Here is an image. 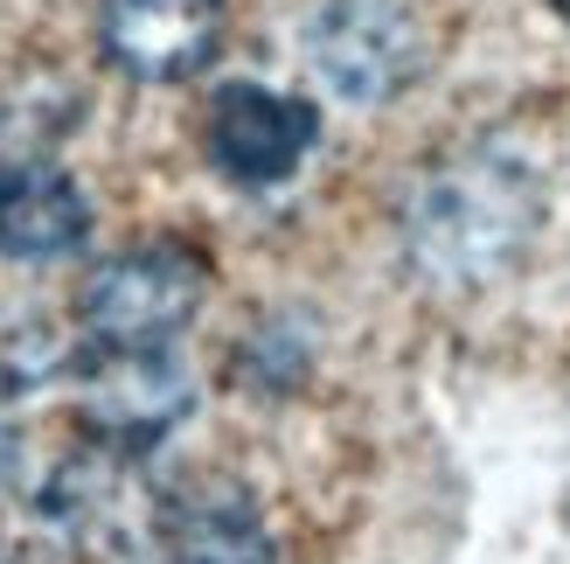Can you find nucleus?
<instances>
[{
	"label": "nucleus",
	"mask_w": 570,
	"mask_h": 564,
	"mask_svg": "<svg viewBox=\"0 0 570 564\" xmlns=\"http://www.w3.org/2000/svg\"><path fill=\"white\" fill-rule=\"evenodd\" d=\"M209 293V265L188 244H126L77 286V321L98 349H167Z\"/></svg>",
	"instance_id": "obj_2"
},
{
	"label": "nucleus",
	"mask_w": 570,
	"mask_h": 564,
	"mask_svg": "<svg viewBox=\"0 0 570 564\" xmlns=\"http://www.w3.org/2000/svg\"><path fill=\"white\" fill-rule=\"evenodd\" d=\"M91 237V195L56 161H0V259L56 265Z\"/></svg>",
	"instance_id": "obj_8"
},
{
	"label": "nucleus",
	"mask_w": 570,
	"mask_h": 564,
	"mask_svg": "<svg viewBox=\"0 0 570 564\" xmlns=\"http://www.w3.org/2000/svg\"><path fill=\"white\" fill-rule=\"evenodd\" d=\"M223 21L230 0H105L98 49L132 84H188L195 70H209Z\"/></svg>",
	"instance_id": "obj_6"
},
{
	"label": "nucleus",
	"mask_w": 570,
	"mask_h": 564,
	"mask_svg": "<svg viewBox=\"0 0 570 564\" xmlns=\"http://www.w3.org/2000/svg\"><path fill=\"white\" fill-rule=\"evenodd\" d=\"M195 411V377L175 362V349H98L83 370L77 418L105 439V454H147Z\"/></svg>",
	"instance_id": "obj_5"
},
{
	"label": "nucleus",
	"mask_w": 570,
	"mask_h": 564,
	"mask_svg": "<svg viewBox=\"0 0 570 564\" xmlns=\"http://www.w3.org/2000/svg\"><path fill=\"white\" fill-rule=\"evenodd\" d=\"M543 223V182L508 147H466L432 161L404 195V259L445 293L494 286Z\"/></svg>",
	"instance_id": "obj_1"
},
{
	"label": "nucleus",
	"mask_w": 570,
	"mask_h": 564,
	"mask_svg": "<svg viewBox=\"0 0 570 564\" xmlns=\"http://www.w3.org/2000/svg\"><path fill=\"white\" fill-rule=\"evenodd\" d=\"M14 488H21V432L0 426V509L14 502Z\"/></svg>",
	"instance_id": "obj_9"
},
{
	"label": "nucleus",
	"mask_w": 570,
	"mask_h": 564,
	"mask_svg": "<svg viewBox=\"0 0 570 564\" xmlns=\"http://www.w3.org/2000/svg\"><path fill=\"white\" fill-rule=\"evenodd\" d=\"M321 147V111L272 84H223L203 111V154L237 188H278Z\"/></svg>",
	"instance_id": "obj_4"
},
{
	"label": "nucleus",
	"mask_w": 570,
	"mask_h": 564,
	"mask_svg": "<svg viewBox=\"0 0 570 564\" xmlns=\"http://www.w3.org/2000/svg\"><path fill=\"white\" fill-rule=\"evenodd\" d=\"M306 56L348 105H390L424 70V21L411 0H327L306 21Z\"/></svg>",
	"instance_id": "obj_3"
},
{
	"label": "nucleus",
	"mask_w": 570,
	"mask_h": 564,
	"mask_svg": "<svg viewBox=\"0 0 570 564\" xmlns=\"http://www.w3.org/2000/svg\"><path fill=\"white\" fill-rule=\"evenodd\" d=\"M160 564H278V544L237 482H195L154 502Z\"/></svg>",
	"instance_id": "obj_7"
},
{
	"label": "nucleus",
	"mask_w": 570,
	"mask_h": 564,
	"mask_svg": "<svg viewBox=\"0 0 570 564\" xmlns=\"http://www.w3.org/2000/svg\"><path fill=\"white\" fill-rule=\"evenodd\" d=\"M550 14H557V21H570V0H550Z\"/></svg>",
	"instance_id": "obj_10"
}]
</instances>
